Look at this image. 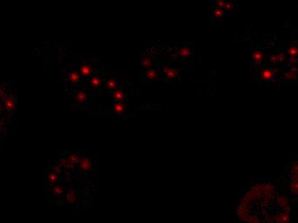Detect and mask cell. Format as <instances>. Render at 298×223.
I'll return each instance as SVG.
<instances>
[{"mask_svg":"<svg viewBox=\"0 0 298 223\" xmlns=\"http://www.w3.org/2000/svg\"><path fill=\"white\" fill-rule=\"evenodd\" d=\"M275 186L269 183L253 185L242 196L236 206V218L239 223H275L280 206L276 198L273 206L271 199L275 195Z\"/></svg>","mask_w":298,"mask_h":223,"instance_id":"cell-1","label":"cell"},{"mask_svg":"<svg viewBox=\"0 0 298 223\" xmlns=\"http://www.w3.org/2000/svg\"><path fill=\"white\" fill-rule=\"evenodd\" d=\"M275 76V71L270 68H265L260 71V77L263 81L270 82Z\"/></svg>","mask_w":298,"mask_h":223,"instance_id":"cell-2","label":"cell"},{"mask_svg":"<svg viewBox=\"0 0 298 223\" xmlns=\"http://www.w3.org/2000/svg\"><path fill=\"white\" fill-rule=\"evenodd\" d=\"M163 73L166 76L168 79H176L179 76V70L175 68L165 66L163 69Z\"/></svg>","mask_w":298,"mask_h":223,"instance_id":"cell-3","label":"cell"},{"mask_svg":"<svg viewBox=\"0 0 298 223\" xmlns=\"http://www.w3.org/2000/svg\"><path fill=\"white\" fill-rule=\"evenodd\" d=\"M252 59H253V61L256 65L260 64L264 60V53H263V52L260 49L254 50L253 52H252Z\"/></svg>","mask_w":298,"mask_h":223,"instance_id":"cell-4","label":"cell"},{"mask_svg":"<svg viewBox=\"0 0 298 223\" xmlns=\"http://www.w3.org/2000/svg\"><path fill=\"white\" fill-rule=\"evenodd\" d=\"M269 59H270L272 64H273L275 65H278L283 64L286 60V57L283 53H278V54L271 56Z\"/></svg>","mask_w":298,"mask_h":223,"instance_id":"cell-5","label":"cell"},{"mask_svg":"<svg viewBox=\"0 0 298 223\" xmlns=\"http://www.w3.org/2000/svg\"><path fill=\"white\" fill-rule=\"evenodd\" d=\"M297 67H292V69H290V70H287L283 73V78L286 80H292L294 78H296L297 76Z\"/></svg>","mask_w":298,"mask_h":223,"instance_id":"cell-6","label":"cell"},{"mask_svg":"<svg viewBox=\"0 0 298 223\" xmlns=\"http://www.w3.org/2000/svg\"><path fill=\"white\" fill-rule=\"evenodd\" d=\"M92 161L87 159V158H84V159H81L80 160V164H79V166L81 168V170L83 171H88V170H90L92 168Z\"/></svg>","mask_w":298,"mask_h":223,"instance_id":"cell-7","label":"cell"},{"mask_svg":"<svg viewBox=\"0 0 298 223\" xmlns=\"http://www.w3.org/2000/svg\"><path fill=\"white\" fill-rule=\"evenodd\" d=\"M113 110H114V112L117 114H123L125 112V110H126V106L123 102H116L114 104Z\"/></svg>","mask_w":298,"mask_h":223,"instance_id":"cell-8","label":"cell"},{"mask_svg":"<svg viewBox=\"0 0 298 223\" xmlns=\"http://www.w3.org/2000/svg\"><path fill=\"white\" fill-rule=\"evenodd\" d=\"M80 72L83 77H88L92 74V68L89 65H82L80 68Z\"/></svg>","mask_w":298,"mask_h":223,"instance_id":"cell-9","label":"cell"},{"mask_svg":"<svg viewBox=\"0 0 298 223\" xmlns=\"http://www.w3.org/2000/svg\"><path fill=\"white\" fill-rule=\"evenodd\" d=\"M145 76L148 79V80H157L159 77V74L158 71L155 70H147L146 71H145Z\"/></svg>","mask_w":298,"mask_h":223,"instance_id":"cell-10","label":"cell"},{"mask_svg":"<svg viewBox=\"0 0 298 223\" xmlns=\"http://www.w3.org/2000/svg\"><path fill=\"white\" fill-rule=\"evenodd\" d=\"M113 97L117 102H122V100L124 98V93L121 89H116L113 93Z\"/></svg>","mask_w":298,"mask_h":223,"instance_id":"cell-11","label":"cell"},{"mask_svg":"<svg viewBox=\"0 0 298 223\" xmlns=\"http://www.w3.org/2000/svg\"><path fill=\"white\" fill-rule=\"evenodd\" d=\"M192 54V51L189 46H183L179 50V55L182 58H188Z\"/></svg>","mask_w":298,"mask_h":223,"instance_id":"cell-12","label":"cell"},{"mask_svg":"<svg viewBox=\"0 0 298 223\" xmlns=\"http://www.w3.org/2000/svg\"><path fill=\"white\" fill-rule=\"evenodd\" d=\"M87 98V95L85 94V92L81 89H79V90L76 92L75 94V100L78 104H81Z\"/></svg>","mask_w":298,"mask_h":223,"instance_id":"cell-13","label":"cell"},{"mask_svg":"<svg viewBox=\"0 0 298 223\" xmlns=\"http://www.w3.org/2000/svg\"><path fill=\"white\" fill-rule=\"evenodd\" d=\"M80 78H81V76L77 71H71L69 74V79L72 83H76L80 80Z\"/></svg>","mask_w":298,"mask_h":223,"instance_id":"cell-14","label":"cell"},{"mask_svg":"<svg viewBox=\"0 0 298 223\" xmlns=\"http://www.w3.org/2000/svg\"><path fill=\"white\" fill-rule=\"evenodd\" d=\"M212 16L216 19H221L225 16V10L223 9L215 8L212 10Z\"/></svg>","mask_w":298,"mask_h":223,"instance_id":"cell-15","label":"cell"},{"mask_svg":"<svg viewBox=\"0 0 298 223\" xmlns=\"http://www.w3.org/2000/svg\"><path fill=\"white\" fill-rule=\"evenodd\" d=\"M287 52L290 58H296L297 56L298 49L297 46H290L287 50Z\"/></svg>","mask_w":298,"mask_h":223,"instance_id":"cell-16","label":"cell"},{"mask_svg":"<svg viewBox=\"0 0 298 223\" xmlns=\"http://www.w3.org/2000/svg\"><path fill=\"white\" fill-rule=\"evenodd\" d=\"M152 60L150 59V58L148 57H144V58L141 59V66L145 69H148L150 67L152 66Z\"/></svg>","mask_w":298,"mask_h":223,"instance_id":"cell-17","label":"cell"},{"mask_svg":"<svg viewBox=\"0 0 298 223\" xmlns=\"http://www.w3.org/2000/svg\"><path fill=\"white\" fill-rule=\"evenodd\" d=\"M117 87V82L114 79H111L109 81H107L106 83V88L109 89V90H114L116 89Z\"/></svg>","mask_w":298,"mask_h":223,"instance_id":"cell-18","label":"cell"},{"mask_svg":"<svg viewBox=\"0 0 298 223\" xmlns=\"http://www.w3.org/2000/svg\"><path fill=\"white\" fill-rule=\"evenodd\" d=\"M90 85L92 86V88H94V89L98 88L101 85V80L97 76H94V77H92V79L90 81Z\"/></svg>","mask_w":298,"mask_h":223,"instance_id":"cell-19","label":"cell"},{"mask_svg":"<svg viewBox=\"0 0 298 223\" xmlns=\"http://www.w3.org/2000/svg\"><path fill=\"white\" fill-rule=\"evenodd\" d=\"M235 2L233 1H227L225 2V9H226L227 11H232L235 8Z\"/></svg>","mask_w":298,"mask_h":223,"instance_id":"cell-20","label":"cell"},{"mask_svg":"<svg viewBox=\"0 0 298 223\" xmlns=\"http://www.w3.org/2000/svg\"><path fill=\"white\" fill-rule=\"evenodd\" d=\"M5 107L8 109H15L16 108V102L11 99H7L5 101Z\"/></svg>","mask_w":298,"mask_h":223,"instance_id":"cell-21","label":"cell"},{"mask_svg":"<svg viewBox=\"0 0 298 223\" xmlns=\"http://www.w3.org/2000/svg\"><path fill=\"white\" fill-rule=\"evenodd\" d=\"M47 179H48V180L50 183L53 184V183H55V182L57 180V175L54 172H51V173H50V174H48Z\"/></svg>","mask_w":298,"mask_h":223,"instance_id":"cell-22","label":"cell"},{"mask_svg":"<svg viewBox=\"0 0 298 223\" xmlns=\"http://www.w3.org/2000/svg\"><path fill=\"white\" fill-rule=\"evenodd\" d=\"M215 3H216L217 8H220L224 9V8H225V1H224V0H217Z\"/></svg>","mask_w":298,"mask_h":223,"instance_id":"cell-23","label":"cell"},{"mask_svg":"<svg viewBox=\"0 0 298 223\" xmlns=\"http://www.w3.org/2000/svg\"><path fill=\"white\" fill-rule=\"evenodd\" d=\"M71 161H73L74 163H75V162H77L79 160H80V158H79V156L77 155H75V154H74V155H70V157L69 158Z\"/></svg>","mask_w":298,"mask_h":223,"instance_id":"cell-24","label":"cell"},{"mask_svg":"<svg viewBox=\"0 0 298 223\" xmlns=\"http://www.w3.org/2000/svg\"><path fill=\"white\" fill-rule=\"evenodd\" d=\"M63 191H64L63 188L60 187V186H57V187H55V188L53 189V192H54L55 194H61V193H63Z\"/></svg>","mask_w":298,"mask_h":223,"instance_id":"cell-25","label":"cell"},{"mask_svg":"<svg viewBox=\"0 0 298 223\" xmlns=\"http://www.w3.org/2000/svg\"><path fill=\"white\" fill-rule=\"evenodd\" d=\"M297 58H290V64L292 65L293 67H295V65L297 64Z\"/></svg>","mask_w":298,"mask_h":223,"instance_id":"cell-26","label":"cell"},{"mask_svg":"<svg viewBox=\"0 0 298 223\" xmlns=\"http://www.w3.org/2000/svg\"><path fill=\"white\" fill-rule=\"evenodd\" d=\"M3 93H4V90H3V89H2L0 88V94H2Z\"/></svg>","mask_w":298,"mask_h":223,"instance_id":"cell-27","label":"cell"}]
</instances>
